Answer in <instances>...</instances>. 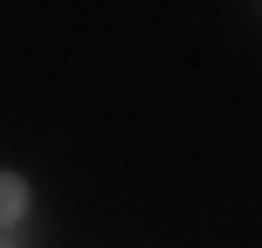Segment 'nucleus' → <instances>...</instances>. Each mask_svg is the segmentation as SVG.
I'll list each match as a JSON object with an SVG mask.
<instances>
[{
    "instance_id": "obj_1",
    "label": "nucleus",
    "mask_w": 262,
    "mask_h": 248,
    "mask_svg": "<svg viewBox=\"0 0 262 248\" xmlns=\"http://www.w3.org/2000/svg\"><path fill=\"white\" fill-rule=\"evenodd\" d=\"M28 214V186H21V172H0V228H14Z\"/></svg>"
},
{
    "instance_id": "obj_2",
    "label": "nucleus",
    "mask_w": 262,
    "mask_h": 248,
    "mask_svg": "<svg viewBox=\"0 0 262 248\" xmlns=\"http://www.w3.org/2000/svg\"><path fill=\"white\" fill-rule=\"evenodd\" d=\"M0 248H7V241H0Z\"/></svg>"
}]
</instances>
